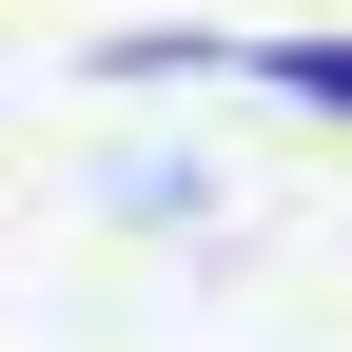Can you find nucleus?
Segmentation results:
<instances>
[{
  "label": "nucleus",
  "instance_id": "f257e3e1",
  "mask_svg": "<svg viewBox=\"0 0 352 352\" xmlns=\"http://www.w3.org/2000/svg\"><path fill=\"white\" fill-rule=\"evenodd\" d=\"M254 78H274V98H314V118H352V39H254Z\"/></svg>",
  "mask_w": 352,
  "mask_h": 352
}]
</instances>
